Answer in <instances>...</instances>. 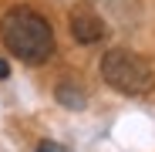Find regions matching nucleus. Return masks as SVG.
Instances as JSON below:
<instances>
[{
	"label": "nucleus",
	"instance_id": "nucleus-1",
	"mask_svg": "<svg viewBox=\"0 0 155 152\" xmlns=\"http://www.w3.org/2000/svg\"><path fill=\"white\" fill-rule=\"evenodd\" d=\"M0 41L24 64H44L54 54V31L34 7H10L0 17Z\"/></svg>",
	"mask_w": 155,
	"mask_h": 152
},
{
	"label": "nucleus",
	"instance_id": "nucleus-2",
	"mask_svg": "<svg viewBox=\"0 0 155 152\" xmlns=\"http://www.w3.org/2000/svg\"><path fill=\"white\" fill-rule=\"evenodd\" d=\"M101 78H105L115 91L121 95H148L152 85H155V74H152V64L135 54V51L128 47H115V51H105V58H101Z\"/></svg>",
	"mask_w": 155,
	"mask_h": 152
},
{
	"label": "nucleus",
	"instance_id": "nucleus-3",
	"mask_svg": "<svg viewBox=\"0 0 155 152\" xmlns=\"http://www.w3.org/2000/svg\"><path fill=\"white\" fill-rule=\"evenodd\" d=\"M71 34L78 44H98L101 37H105V20L98 17L94 7L88 4H78L71 10Z\"/></svg>",
	"mask_w": 155,
	"mask_h": 152
},
{
	"label": "nucleus",
	"instance_id": "nucleus-4",
	"mask_svg": "<svg viewBox=\"0 0 155 152\" xmlns=\"http://www.w3.org/2000/svg\"><path fill=\"white\" fill-rule=\"evenodd\" d=\"M58 98L64 101L68 108H84V91H71L68 85H61V88H58Z\"/></svg>",
	"mask_w": 155,
	"mask_h": 152
},
{
	"label": "nucleus",
	"instance_id": "nucleus-5",
	"mask_svg": "<svg viewBox=\"0 0 155 152\" xmlns=\"http://www.w3.org/2000/svg\"><path fill=\"white\" fill-rule=\"evenodd\" d=\"M37 152H68L64 145H58V142H41L37 145Z\"/></svg>",
	"mask_w": 155,
	"mask_h": 152
},
{
	"label": "nucleus",
	"instance_id": "nucleus-6",
	"mask_svg": "<svg viewBox=\"0 0 155 152\" xmlns=\"http://www.w3.org/2000/svg\"><path fill=\"white\" fill-rule=\"evenodd\" d=\"M0 78H10V64H7L4 58H0Z\"/></svg>",
	"mask_w": 155,
	"mask_h": 152
}]
</instances>
